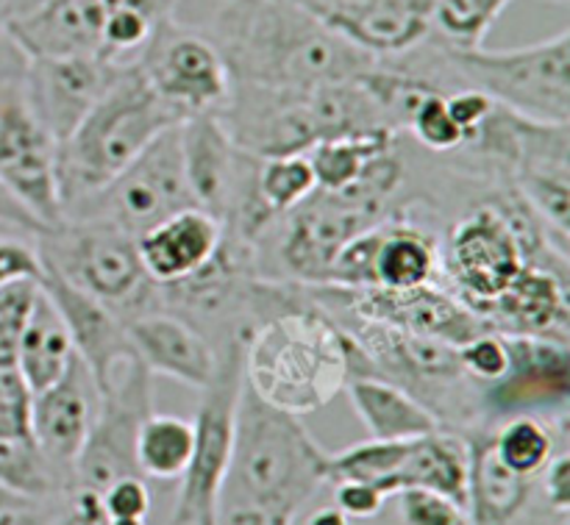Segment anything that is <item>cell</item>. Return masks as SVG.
I'll list each match as a JSON object with an SVG mask.
<instances>
[{
	"instance_id": "20",
	"label": "cell",
	"mask_w": 570,
	"mask_h": 525,
	"mask_svg": "<svg viewBox=\"0 0 570 525\" xmlns=\"http://www.w3.org/2000/svg\"><path fill=\"white\" fill-rule=\"evenodd\" d=\"M39 284L59 309L67 334H70L72 350L81 359V365L87 367L89 378H92L95 389L100 395L109 387L115 373L137 356L131 348V339H128L126 323L115 311L106 309L100 300L89 298L87 293L67 284L56 273L45 270Z\"/></svg>"
},
{
	"instance_id": "43",
	"label": "cell",
	"mask_w": 570,
	"mask_h": 525,
	"mask_svg": "<svg viewBox=\"0 0 570 525\" xmlns=\"http://www.w3.org/2000/svg\"><path fill=\"white\" fill-rule=\"evenodd\" d=\"M100 504H104V512L109 521H115V517H139V521H148L150 489L142 476H122L100 493Z\"/></svg>"
},
{
	"instance_id": "36",
	"label": "cell",
	"mask_w": 570,
	"mask_h": 525,
	"mask_svg": "<svg viewBox=\"0 0 570 525\" xmlns=\"http://www.w3.org/2000/svg\"><path fill=\"white\" fill-rule=\"evenodd\" d=\"M429 37L449 48H479L512 0H426Z\"/></svg>"
},
{
	"instance_id": "33",
	"label": "cell",
	"mask_w": 570,
	"mask_h": 525,
	"mask_svg": "<svg viewBox=\"0 0 570 525\" xmlns=\"http://www.w3.org/2000/svg\"><path fill=\"white\" fill-rule=\"evenodd\" d=\"M178 0H117L100 33V56L115 65H134L156 28L176 17Z\"/></svg>"
},
{
	"instance_id": "13",
	"label": "cell",
	"mask_w": 570,
	"mask_h": 525,
	"mask_svg": "<svg viewBox=\"0 0 570 525\" xmlns=\"http://www.w3.org/2000/svg\"><path fill=\"white\" fill-rule=\"evenodd\" d=\"M134 65L181 120L217 115L232 95V76L217 44L200 28L184 26L176 17L156 28Z\"/></svg>"
},
{
	"instance_id": "51",
	"label": "cell",
	"mask_w": 570,
	"mask_h": 525,
	"mask_svg": "<svg viewBox=\"0 0 570 525\" xmlns=\"http://www.w3.org/2000/svg\"><path fill=\"white\" fill-rule=\"evenodd\" d=\"M220 525H293V521L271 515V512L234 506V509H220Z\"/></svg>"
},
{
	"instance_id": "46",
	"label": "cell",
	"mask_w": 570,
	"mask_h": 525,
	"mask_svg": "<svg viewBox=\"0 0 570 525\" xmlns=\"http://www.w3.org/2000/svg\"><path fill=\"white\" fill-rule=\"evenodd\" d=\"M540 487H543V498L549 512H554L560 521H568L570 512V456L566 448L557 450L549 459V465L540 473Z\"/></svg>"
},
{
	"instance_id": "56",
	"label": "cell",
	"mask_w": 570,
	"mask_h": 525,
	"mask_svg": "<svg viewBox=\"0 0 570 525\" xmlns=\"http://www.w3.org/2000/svg\"><path fill=\"white\" fill-rule=\"evenodd\" d=\"M37 3H39V0H37ZM37 3H33V6H37Z\"/></svg>"
},
{
	"instance_id": "11",
	"label": "cell",
	"mask_w": 570,
	"mask_h": 525,
	"mask_svg": "<svg viewBox=\"0 0 570 525\" xmlns=\"http://www.w3.org/2000/svg\"><path fill=\"white\" fill-rule=\"evenodd\" d=\"M243 345L217 348V370L209 387L200 389L195 412V450L187 470L178 478L173 525H220V495L232 459L234 415L243 393Z\"/></svg>"
},
{
	"instance_id": "29",
	"label": "cell",
	"mask_w": 570,
	"mask_h": 525,
	"mask_svg": "<svg viewBox=\"0 0 570 525\" xmlns=\"http://www.w3.org/2000/svg\"><path fill=\"white\" fill-rule=\"evenodd\" d=\"M72 359H76V350H72L65 320L39 284L37 304H33L26 331L20 337V348H17V370L33 393H42L65 376Z\"/></svg>"
},
{
	"instance_id": "41",
	"label": "cell",
	"mask_w": 570,
	"mask_h": 525,
	"mask_svg": "<svg viewBox=\"0 0 570 525\" xmlns=\"http://www.w3.org/2000/svg\"><path fill=\"white\" fill-rule=\"evenodd\" d=\"M33 389L17 367H0V439H31Z\"/></svg>"
},
{
	"instance_id": "49",
	"label": "cell",
	"mask_w": 570,
	"mask_h": 525,
	"mask_svg": "<svg viewBox=\"0 0 570 525\" xmlns=\"http://www.w3.org/2000/svg\"><path fill=\"white\" fill-rule=\"evenodd\" d=\"M0 228H14V231L28 234V237H42L45 231H50L39 217H33L9 189L0 184Z\"/></svg>"
},
{
	"instance_id": "19",
	"label": "cell",
	"mask_w": 570,
	"mask_h": 525,
	"mask_svg": "<svg viewBox=\"0 0 570 525\" xmlns=\"http://www.w3.org/2000/svg\"><path fill=\"white\" fill-rule=\"evenodd\" d=\"M490 331L504 337H534L568 345V259L532 261L495 300L476 311Z\"/></svg>"
},
{
	"instance_id": "48",
	"label": "cell",
	"mask_w": 570,
	"mask_h": 525,
	"mask_svg": "<svg viewBox=\"0 0 570 525\" xmlns=\"http://www.w3.org/2000/svg\"><path fill=\"white\" fill-rule=\"evenodd\" d=\"M61 501H11L0 506V525H56Z\"/></svg>"
},
{
	"instance_id": "42",
	"label": "cell",
	"mask_w": 570,
	"mask_h": 525,
	"mask_svg": "<svg viewBox=\"0 0 570 525\" xmlns=\"http://www.w3.org/2000/svg\"><path fill=\"white\" fill-rule=\"evenodd\" d=\"M393 498L399 501L401 525H471L465 506L445 495L429 489H401Z\"/></svg>"
},
{
	"instance_id": "12",
	"label": "cell",
	"mask_w": 570,
	"mask_h": 525,
	"mask_svg": "<svg viewBox=\"0 0 570 525\" xmlns=\"http://www.w3.org/2000/svg\"><path fill=\"white\" fill-rule=\"evenodd\" d=\"M178 128L161 133L115 181L67 211L65 220H104L137 239L156 222L195 206Z\"/></svg>"
},
{
	"instance_id": "7",
	"label": "cell",
	"mask_w": 570,
	"mask_h": 525,
	"mask_svg": "<svg viewBox=\"0 0 570 525\" xmlns=\"http://www.w3.org/2000/svg\"><path fill=\"white\" fill-rule=\"evenodd\" d=\"M393 206L387 189L367 176L337 192L315 189L262 239L259 265L262 256L273 250V259L282 267V281L321 287L340 250L390 217Z\"/></svg>"
},
{
	"instance_id": "32",
	"label": "cell",
	"mask_w": 570,
	"mask_h": 525,
	"mask_svg": "<svg viewBox=\"0 0 570 525\" xmlns=\"http://www.w3.org/2000/svg\"><path fill=\"white\" fill-rule=\"evenodd\" d=\"M399 139L401 133L390 131V128H376V131L348 133V137L326 139V142L315 145L312 150H306V159L315 172L317 189L337 192V189L348 187L365 170L367 161L393 148Z\"/></svg>"
},
{
	"instance_id": "55",
	"label": "cell",
	"mask_w": 570,
	"mask_h": 525,
	"mask_svg": "<svg viewBox=\"0 0 570 525\" xmlns=\"http://www.w3.org/2000/svg\"><path fill=\"white\" fill-rule=\"evenodd\" d=\"M560 525H570V523L568 521H560Z\"/></svg>"
},
{
	"instance_id": "25",
	"label": "cell",
	"mask_w": 570,
	"mask_h": 525,
	"mask_svg": "<svg viewBox=\"0 0 570 525\" xmlns=\"http://www.w3.org/2000/svg\"><path fill=\"white\" fill-rule=\"evenodd\" d=\"M468 495L471 525H518L534 498V478L518 476L495 454L493 423L465 432Z\"/></svg>"
},
{
	"instance_id": "39",
	"label": "cell",
	"mask_w": 570,
	"mask_h": 525,
	"mask_svg": "<svg viewBox=\"0 0 570 525\" xmlns=\"http://www.w3.org/2000/svg\"><path fill=\"white\" fill-rule=\"evenodd\" d=\"M37 295L39 281H14L0 289V367H17V348Z\"/></svg>"
},
{
	"instance_id": "18",
	"label": "cell",
	"mask_w": 570,
	"mask_h": 525,
	"mask_svg": "<svg viewBox=\"0 0 570 525\" xmlns=\"http://www.w3.org/2000/svg\"><path fill=\"white\" fill-rule=\"evenodd\" d=\"M328 31L373 61L399 59L432 33L426 0H298Z\"/></svg>"
},
{
	"instance_id": "1",
	"label": "cell",
	"mask_w": 570,
	"mask_h": 525,
	"mask_svg": "<svg viewBox=\"0 0 570 525\" xmlns=\"http://www.w3.org/2000/svg\"><path fill=\"white\" fill-rule=\"evenodd\" d=\"M200 31L223 53L232 87L301 92L354 81L373 65L298 0H217Z\"/></svg>"
},
{
	"instance_id": "24",
	"label": "cell",
	"mask_w": 570,
	"mask_h": 525,
	"mask_svg": "<svg viewBox=\"0 0 570 525\" xmlns=\"http://www.w3.org/2000/svg\"><path fill=\"white\" fill-rule=\"evenodd\" d=\"M226 239L220 222L198 206L176 211L137 237L145 273L159 287L181 284L212 265Z\"/></svg>"
},
{
	"instance_id": "31",
	"label": "cell",
	"mask_w": 570,
	"mask_h": 525,
	"mask_svg": "<svg viewBox=\"0 0 570 525\" xmlns=\"http://www.w3.org/2000/svg\"><path fill=\"white\" fill-rule=\"evenodd\" d=\"M195 450V420L150 412L137 434V467L142 478L178 482Z\"/></svg>"
},
{
	"instance_id": "26",
	"label": "cell",
	"mask_w": 570,
	"mask_h": 525,
	"mask_svg": "<svg viewBox=\"0 0 570 525\" xmlns=\"http://www.w3.org/2000/svg\"><path fill=\"white\" fill-rule=\"evenodd\" d=\"M371 237V287L415 289L443 281L440 242L429 228L406 217H384ZM367 287V289H371Z\"/></svg>"
},
{
	"instance_id": "9",
	"label": "cell",
	"mask_w": 570,
	"mask_h": 525,
	"mask_svg": "<svg viewBox=\"0 0 570 525\" xmlns=\"http://www.w3.org/2000/svg\"><path fill=\"white\" fill-rule=\"evenodd\" d=\"M438 42V39H434ZM451 76L495 106L540 122H570V31L510 50L449 48Z\"/></svg>"
},
{
	"instance_id": "30",
	"label": "cell",
	"mask_w": 570,
	"mask_h": 525,
	"mask_svg": "<svg viewBox=\"0 0 570 525\" xmlns=\"http://www.w3.org/2000/svg\"><path fill=\"white\" fill-rule=\"evenodd\" d=\"M568 439V417L546 420L538 415H515L493 423V445L499 459L518 476L538 482L551 456Z\"/></svg>"
},
{
	"instance_id": "6",
	"label": "cell",
	"mask_w": 570,
	"mask_h": 525,
	"mask_svg": "<svg viewBox=\"0 0 570 525\" xmlns=\"http://www.w3.org/2000/svg\"><path fill=\"white\" fill-rule=\"evenodd\" d=\"M551 256L568 259V248L507 187L484 204L471 206L451 226L440 245V270L451 293L479 311L499 298L523 267Z\"/></svg>"
},
{
	"instance_id": "35",
	"label": "cell",
	"mask_w": 570,
	"mask_h": 525,
	"mask_svg": "<svg viewBox=\"0 0 570 525\" xmlns=\"http://www.w3.org/2000/svg\"><path fill=\"white\" fill-rule=\"evenodd\" d=\"M410 443L412 439H404V443L367 439V443H356L340 454H328L326 482H365L393 498V478L404 462Z\"/></svg>"
},
{
	"instance_id": "21",
	"label": "cell",
	"mask_w": 570,
	"mask_h": 525,
	"mask_svg": "<svg viewBox=\"0 0 570 525\" xmlns=\"http://www.w3.org/2000/svg\"><path fill=\"white\" fill-rule=\"evenodd\" d=\"M98 412V389L81 359H72L65 376L42 393H33L31 439L72 484V467L87 443Z\"/></svg>"
},
{
	"instance_id": "28",
	"label": "cell",
	"mask_w": 570,
	"mask_h": 525,
	"mask_svg": "<svg viewBox=\"0 0 570 525\" xmlns=\"http://www.w3.org/2000/svg\"><path fill=\"white\" fill-rule=\"evenodd\" d=\"M401 489H429L465 506L468 495V439L465 434L438 428L412 439L393 478V495Z\"/></svg>"
},
{
	"instance_id": "14",
	"label": "cell",
	"mask_w": 570,
	"mask_h": 525,
	"mask_svg": "<svg viewBox=\"0 0 570 525\" xmlns=\"http://www.w3.org/2000/svg\"><path fill=\"white\" fill-rule=\"evenodd\" d=\"M150 412L154 376L134 356L98 395V412L72 467V489L104 493L117 478L142 476L137 467V434Z\"/></svg>"
},
{
	"instance_id": "3",
	"label": "cell",
	"mask_w": 570,
	"mask_h": 525,
	"mask_svg": "<svg viewBox=\"0 0 570 525\" xmlns=\"http://www.w3.org/2000/svg\"><path fill=\"white\" fill-rule=\"evenodd\" d=\"M328 450L301 417L256 398L243 382L220 509H259L295 521L326 487Z\"/></svg>"
},
{
	"instance_id": "5",
	"label": "cell",
	"mask_w": 570,
	"mask_h": 525,
	"mask_svg": "<svg viewBox=\"0 0 570 525\" xmlns=\"http://www.w3.org/2000/svg\"><path fill=\"white\" fill-rule=\"evenodd\" d=\"M137 65H126L81 126L59 145L61 215L115 181L148 145L181 126Z\"/></svg>"
},
{
	"instance_id": "8",
	"label": "cell",
	"mask_w": 570,
	"mask_h": 525,
	"mask_svg": "<svg viewBox=\"0 0 570 525\" xmlns=\"http://www.w3.org/2000/svg\"><path fill=\"white\" fill-rule=\"evenodd\" d=\"M48 273L100 300L122 323L159 309V287L145 273L137 239L104 220H61L33 239Z\"/></svg>"
},
{
	"instance_id": "38",
	"label": "cell",
	"mask_w": 570,
	"mask_h": 525,
	"mask_svg": "<svg viewBox=\"0 0 570 525\" xmlns=\"http://www.w3.org/2000/svg\"><path fill=\"white\" fill-rule=\"evenodd\" d=\"M445 92L449 89H434V92H429L415 106V111H412L410 122L404 128V137H412L421 148H426L434 156H451L465 148V131L451 117L449 103H445Z\"/></svg>"
},
{
	"instance_id": "15",
	"label": "cell",
	"mask_w": 570,
	"mask_h": 525,
	"mask_svg": "<svg viewBox=\"0 0 570 525\" xmlns=\"http://www.w3.org/2000/svg\"><path fill=\"white\" fill-rule=\"evenodd\" d=\"M26 76V70H22ZM22 76L0 87V184L48 228L61 215L59 142L45 131L22 89Z\"/></svg>"
},
{
	"instance_id": "4",
	"label": "cell",
	"mask_w": 570,
	"mask_h": 525,
	"mask_svg": "<svg viewBox=\"0 0 570 525\" xmlns=\"http://www.w3.org/2000/svg\"><path fill=\"white\" fill-rule=\"evenodd\" d=\"M215 117L239 148L262 159L306 153L326 139L387 128L360 78L301 92L232 87Z\"/></svg>"
},
{
	"instance_id": "52",
	"label": "cell",
	"mask_w": 570,
	"mask_h": 525,
	"mask_svg": "<svg viewBox=\"0 0 570 525\" xmlns=\"http://www.w3.org/2000/svg\"><path fill=\"white\" fill-rule=\"evenodd\" d=\"M306 525H348V517H345L337 506H326V509L315 512Z\"/></svg>"
},
{
	"instance_id": "37",
	"label": "cell",
	"mask_w": 570,
	"mask_h": 525,
	"mask_svg": "<svg viewBox=\"0 0 570 525\" xmlns=\"http://www.w3.org/2000/svg\"><path fill=\"white\" fill-rule=\"evenodd\" d=\"M256 189H259L262 204L282 220L287 211H293L315 192L317 181L306 153L267 156V159H259Z\"/></svg>"
},
{
	"instance_id": "17",
	"label": "cell",
	"mask_w": 570,
	"mask_h": 525,
	"mask_svg": "<svg viewBox=\"0 0 570 525\" xmlns=\"http://www.w3.org/2000/svg\"><path fill=\"white\" fill-rule=\"evenodd\" d=\"M122 67L100 53L26 59L22 89L37 120L61 145L104 98Z\"/></svg>"
},
{
	"instance_id": "50",
	"label": "cell",
	"mask_w": 570,
	"mask_h": 525,
	"mask_svg": "<svg viewBox=\"0 0 570 525\" xmlns=\"http://www.w3.org/2000/svg\"><path fill=\"white\" fill-rule=\"evenodd\" d=\"M22 70H26V56L20 53V48H17V44L11 42L9 33H6L3 11H0V87H3L6 81H11V78L22 76Z\"/></svg>"
},
{
	"instance_id": "27",
	"label": "cell",
	"mask_w": 570,
	"mask_h": 525,
	"mask_svg": "<svg viewBox=\"0 0 570 525\" xmlns=\"http://www.w3.org/2000/svg\"><path fill=\"white\" fill-rule=\"evenodd\" d=\"M351 406L356 417L365 426L371 439H390V443H404V439L426 437V434L443 428L432 409L421 404L415 395L401 389L399 384L379 376H360L345 384Z\"/></svg>"
},
{
	"instance_id": "22",
	"label": "cell",
	"mask_w": 570,
	"mask_h": 525,
	"mask_svg": "<svg viewBox=\"0 0 570 525\" xmlns=\"http://www.w3.org/2000/svg\"><path fill=\"white\" fill-rule=\"evenodd\" d=\"M117 0H39L3 17L6 33L26 59L100 53V33Z\"/></svg>"
},
{
	"instance_id": "10",
	"label": "cell",
	"mask_w": 570,
	"mask_h": 525,
	"mask_svg": "<svg viewBox=\"0 0 570 525\" xmlns=\"http://www.w3.org/2000/svg\"><path fill=\"white\" fill-rule=\"evenodd\" d=\"M178 131L195 206L215 217L228 239L259 250L278 222L256 189L262 156L239 148L215 115L189 117Z\"/></svg>"
},
{
	"instance_id": "47",
	"label": "cell",
	"mask_w": 570,
	"mask_h": 525,
	"mask_svg": "<svg viewBox=\"0 0 570 525\" xmlns=\"http://www.w3.org/2000/svg\"><path fill=\"white\" fill-rule=\"evenodd\" d=\"M56 525H109L104 504H100V493H92V489H72L61 501Z\"/></svg>"
},
{
	"instance_id": "16",
	"label": "cell",
	"mask_w": 570,
	"mask_h": 525,
	"mask_svg": "<svg viewBox=\"0 0 570 525\" xmlns=\"http://www.w3.org/2000/svg\"><path fill=\"white\" fill-rule=\"evenodd\" d=\"M507 345L510 367L499 382L479 389V420L499 423L515 415L568 417V345L534 337H507Z\"/></svg>"
},
{
	"instance_id": "53",
	"label": "cell",
	"mask_w": 570,
	"mask_h": 525,
	"mask_svg": "<svg viewBox=\"0 0 570 525\" xmlns=\"http://www.w3.org/2000/svg\"><path fill=\"white\" fill-rule=\"evenodd\" d=\"M109 525H148V521H139V517H115Z\"/></svg>"
},
{
	"instance_id": "44",
	"label": "cell",
	"mask_w": 570,
	"mask_h": 525,
	"mask_svg": "<svg viewBox=\"0 0 570 525\" xmlns=\"http://www.w3.org/2000/svg\"><path fill=\"white\" fill-rule=\"evenodd\" d=\"M42 276L37 245L20 237H0V289L14 281H42Z\"/></svg>"
},
{
	"instance_id": "23",
	"label": "cell",
	"mask_w": 570,
	"mask_h": 525,
	"mask_svg": "<svg viewBox=\"0 0 570 525\" xmlns=\"http://www.w3.org/2000/svg\"><path fill=\"white\" fill-rule=\"evenodd\" d=\"M126 331L134 354L150 376L173 378L195 393L209 387L215 378L217 348L184 317L154 309L126 320Z\"/></svg>"
},
{
	"instance_id": "40",
	"label": "cell",
	"mask_w": 570,
	"mask_h": 525,
	"mask_svg": "<svg viewBox=\"0 0 570 525\" xmlns=\"http://www.w3.org/2000/svg\"><path fill=\"white\" fill-rule=\"evenodd\" d=\"M456 354H460L462 373H465L479 389L499 382L507 373V367H510V345H507L504 334H476V337L468 339V343L456 345Z\"/></svg>"
},
{
	"instance_id": "54",
	"label": "cell",
	"mask_w": 570,
	"mask_h": 525,
	"mask_svg": "<svg viewBox=\"0 0 570 525\" xmlns=\"http://www.w3.org/2000/svg\"><path fill=\"white\" fill-rule=\"evenodd\" d=\"M546 3H557V6H568V0H546Z\"/></svg>"
},
{
	"instance_id": "2",
	"label": "cell",
	"mask_w": 570,
	"mask_h": 525,
	"mask_svg": "<svg viewBox=\"0 0 570 525\" xmlns=\"http://www.w3.org/2000/svg\"><path fill=\"white\" fill-rule=\"evenodd\" d=\"M373 367L348 331L312 298L276 311L243 345V382L256 398L304 417L332 404Z\"/></svg>"
},
{
	"instance_id": "45",
	"label": "cell",
	"mask_w": 570,
	"mask_h": 525,
	"mask_svg": "<svg viewBox=\"0 0 570 525\" xmlns=\"http://www.w3.org/2000/svg\"><path fill=\"white\" fill-rule=\"evenodd\" d=\"M334 487V506L343 512L348 521H373L382 515L387 495L379 487L365 482H337Z\"/></svg>"
},
{
	"instance_id": "34",
	"label": "cell",
	"mask_w": 570,
	"mask_h": 525,
	"mask_svg": "<svg viewBox=\"0 0 570 525\" xmlns=\"http://www.w3.org/2000/svg\"><path fill=\"white\" fill-rule=\"evenodd\" d=\"M0 487L26 501H61L72 493V484L33 439H0Z\"/></svg>"
}]
</instances>
